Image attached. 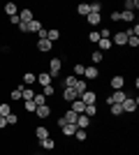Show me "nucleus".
<instances>
[{"instance_id":"1","label":"nucleus","mask_w":139,"mask_h":155,"mask_svg":"<svg viewBox=\"0 0 139 155\" xmlns=\"http://www.w3.org/2000/svg\"><path fill=\"white\" fill-rule=\"evenodd\" d=\"M127 97H130V95H127V91H125V88H123V91H114L111 95L107 97V104H109V107H111V104H123V102L127 100Z\"/></svg>"},{"instance_id":"2","label":"nucleus","mask_w":139,"mask_h":155,"mask_svg":"<svg viewBox=\"0 0 139 155\" xmlns=\"http://www.w3.org/2000/svg\"><path fill=\"white\" fill-rule=\"evenodd\" d=\"M60 70H63V60H60V58H51V60H49V70H46V72L51 74V79L58 77Z\"/></svg>"},{"instance_id":"3","label":"nucleus","mask_w":139,"mask_h":155,"mask_svg":"<svg viewBox=\"0 0 139 155\" xmlns=\"http://www.w3.org/2000/svg\"><path fill=\"white\" fill-rule=\"evenodd\" d=\"M121 107H123V114H134L137 107H139V97H127Z\"/></svg>"},{"instance_id":"4","label":"nucleus","mask_w":139,"mask_h":155,"mask_svg":"<svg viewBox=\"0 0 139 155\" xmlns=\"http://www.w3.org/2000/svg\"><path fill=\"white\" fill-rule=\"evenodd\" d=\"M127 37H130V35H127L125 30L111 32V44H114V46H125V44H127Z\"/></svg>"},{"instance_id":"5","label":"nucleus","mask_w":139,"mask_h":155,"mask_svg":"<svg viewBox=\"0 0 139 155\" xmlns=\"http://www.w3.org/2000/svg\"><path fill=\"white\" fill-rule=\"evenodd\" d=\"M79 100H81L84 104H86V107H88V104H98V93L88 88L86 93H81V95H79Z\"/></svg>"},{"instance_id":"6","label":"nucleus","mask_w":139,"mask_h":155,"mask_svg":"<svg viewBox=\"0 0 139 155\" xmlns=\"http://www.w3.org/2000/svg\"><path fill=\"white\" fill-rule=\"evenodd\" d=\"M98 77H100V67L98 65H88L86 70H84V79H86V81H95Z\"/></svg>"},{"instance_id":"7","label":"nucleus","mask_w":139,"mask_h":155,"mask_svg":"<svg viewBox=\"0 0 139 155\" xmlns=\"http://www.w3.org/2000/svg\"><path fill=\"white\" fill-rule=\"evenodd\" d=\"M109 86H111L114 91H123V88H125V79L121 77V74H114L111 81H109Z\"/></svg>"},{"instance_id":"8","label":"nucleus","mask_w":139,"mask_h":155,"mask_svg":"<svg viewBox=\"0 0 139 155\" xmlns=\"http://www.w3.org/2000/svg\"><path fill=\"white\" fill-rule=\"evenodd\" d=\"M35 19L33 9H28V7H23V9H19V21L21 23H30V21Z\"/></svg>"},{"instance_id":"9","label":"nucleus","mask_w":139,"mask_h":155,"mask_svg":"<svg viewBox=\"0 0 139 155\" xmlns=\"http://www.w3.org/2000/svg\"><path fill=\"white\" fill-rule=\"evenodd\" d=\"M51 114H53V109L49 107V104H40V107L35 109V116H37V118H49Z\"/></svg>"},{"instance_id":"10","label":"nucleus","mask_w":139,"mask_h":155,"mask_svg":"<svg viewBox=\"0 0 139 155\" xmlns=\"http://www.w3.org/2000/svg\"><path fill=\"white\" fill-rule=\"evenodd\" d=\"M37 84V74L35 72H23V84L21 86H26V88H30V86Z\"/></svg>"},{"instance_id":"11","label":"nucleus","mask_w":139,"mask_h":155,"mask_svg":"<svg viewBox=\"0 0 139 155\" xmlns=\"http://www.w3.org/2000/svg\"><path fill=\"white\" fill-rule=\"evenodd\" d=\"M111 49H114L111 39H109V37H100V42H98V51L104 53V51H111Z\"/></svg>"},{"instance_id":"12","label":"nucleus","mask_w":139,"mask_h":155,"mask_svg":"<svg viewBox=\"0 0 139 155\" xmlns=\"http://www.w3.org/2000/svg\"><path fill=\"white\" fill-rule=\"evenodd\" d=\"M37 84H40L42 88H44V86H51L53 84L51 74H49V72H40V74H37Z\"/></svg>"},{"instance_id":"13","label":"nucleus","mask_w":139,"mask_h":155,"mask_svg":"<svg viewBox=\"0 0 139 155\" xmlns=\"http://www.w3.org/2000/svg\"><path fill=\"white\" fill-rule=\"evenodd\" d=\"M60 118L65 120V125H77V118H79V114H74V111H70V109H67V111H65V114H63Z\"/></svg>"},{"instance_id":"14","label":"nucleus","mask_w":139,"mask_h":155,"mask_svg":"<svg viewBox=\"0 0 139 155\" xmlns=\"http://www.w3.org/2000/svg\"><path fill=\"white\" fill-rule=\"evenodd\" d=\"M51 49H53V44H51L46 37H44V39H37V51H40V53H49Z\"/></svg>"},{"instance_id":"15","label":"nucleus","mask_w":139,"mask_h":155,"mask_svg":"<svg viewBox=\"0 0 139 155\" xmlns=\"http://www.w3.org/2000/svg\"><path fill=\"white\" fill-rule=\"evenodd\" d=\"M19 91H21V102H28V100H33V97H35V91H33V88L19 86Z\"/></svg>"},{"instance_id":"16","label":"nucleus","mask_w":139,"mask_h":155,"mask_svg":"<svg viewBox=\"0 0 139 155\" xmlns=\"http://www.w3.org/2000/svg\"><path fill=\"white\" fill-rule=\"evenodd\" d=\"M26 28H28V32H35V35H37V32H40L44 26H42V21H40V19H33L30 23H26Z\"/></svg>"},{"instance_id":"17","label":"nucleus","mask_w":139,"mask_h":155,"mask_svg":"<svg viewBox=\"0 0 139 155\" xmlns=\"http://www.w3.org/2000/svg\"><path fill=\"white\" fill-rule=\"evenodd\" d=\"M84 109H86V104L81 102L79 97H77L74 102H70V111H74V114H84Z\"/></svg>"},{"instance_id":"18","label":"nucleus","mask_w":139,"mask_h":155,"mask_svg":"<svg viewBox=\"0 0 139 155\" xmlns=\"http://www.w3.org/2000/svg\"><path fill=\"white\" fill-rule=\"evenodd\" d=\"M46 39H49L51 44H53V42H58V39H60V30H58V28H46Z\"/></svg>"},{"instance_id":"19","label":"nucleus","mask_w":139,"mask_h":155,"mask_svg":"<svg viewBox=\"0 0 139 155\" xmlns=\"http://www.w3.org/2000/svg\"><path fill=\"white\" fill-rule=\"evenodd\" d=\"M86 91H88V81H86V79H79V81L74 84V93L81 95V93H86Z\"/></svg>"},{"instance_id":"20","label":"nucleus","mask_w":139,"mask_h":155,"mask_svg":"<svg viewBox=\"0 0 139 155\" xmlns=\"http://www.w3.org/2000/svg\"><path fill=\"white\" fill-rule=\"evenodd\" d=\"M123 9H125V12H137L139 9V0H125V2H123Z\"/></svg>"},{"instance_id":"21","label":"nucleus","mask_w":139,"mask_h":155,"mask_svg":"<svg viewBox=\"0 0 139 155\" xmlns=\"http://www.w3.org/2000/svg\"><path fill=\"white\" fill-rule=\"evenodd\" d=\"M77 93H74V88H63V100H65V102H74V100H77Z\"/></svg>"},{"instance_id":"22","label":"nucleus","mask_w":139,"mask_h":155,"mask_svg":"<svg viewBox=\"0 0 139 155\" xmlns=\"http://www.w3.org/2000/svg\"><path fill=\"white\" fill-rule=\"evenodd\" d=\"M35 137H37V141H42V139H46V137H51V134H49V130L44 125H37L35 127Z\"/></svg>"},{"instance_id":"23","label":"nucleus","mask_w":139,"mask_h":155,"mask_svg":"<svg viewBox=\"0 0 139 155\" xmlns=\"http://www.w3.org/2000/svg\"><path fill=\"white\" fill-rule=\"evenodd\" d=\"M98 114H100V111H98V104H88L86 109H84V116H88L91 120H93L95 116H98Z\"/></svg>"},{"instance_id":"24","label":"nucleus","mask_w":139,"mask_h":155,"mask_svg":"<svg viewBox=\"0 0 139 155\" xmlns=\"http://www.w3.org/2000/svg\"><path fill=\"white\" fill-rule=\"evenodd\" d=\"M84 70H86V65L84 63H74V67H72V74L77 79H84Z\"/></svg>"},{"instance_id":"25","label":"nucleus","mask_w":139,"mask_h":155,"mask_svg":"<svg viewBox=\"0 0 139 155\" xmlns=\"http://www.w3.org/2000/svg\"><path fill=\"white\" fill-rule=\"evenodd\" d=\"M88 125H91V118L84 116V114H79V118H77V127H79V130H86Z\"/></svg>"},{"instance_id":"26","label":"nucleus","mask_w":139,"mask_h":155,"mask_svg":"<svg viewBox=\"0 0 139 155\" xmlns=\"http://www.w3.org/2000/svg\"><path fill=\"white\" fill-rule=\"evenodd\" d=\"M86 21H88V26H100L102 23V14H88Z\"/></svg>"},{"instance_id":"27","label":"nucleus","mask_w":139,"mask_h":155,"mask_svg":"<svg viewBox=\"0 0 139 155\" xmlns=\"http://www.w3.org/2000/svg\"><path fill=\"white\" fill-rule=\"evenodd\" d=\"M5 14L7 16H16V14H19V7L14 5V2H5Z\"/></svg>"},{"instance_id":"28","label":"nucleus","mask_w":139,"mask_h":155,"mask_svg":"<svg viewBox=\"0 0 139 155\" xmlns=\"http://www.w3.org/2000/svg\"><path fill=\"white\" fill-rule=\"evenodd\" d=\"M40 146L44 150H53V148H56V141H53L51 137H46V139H42V141H40Z\"/></svg>"},{"instance_id":"29","label":"nucleus","mask_w":139,"mask_h":155,"mask_svg":"<svg viewBox=\"0 0 139 155\" xmlns=\"http://www.w3.org/2000/svg\"><path fill=\"white\" fill-rule=\"evenodd\" d=\"M77 14H79V16H88V14H91L88 2H79V5H77Z\"/></svg>"},{"instance_id":"30","label":"nucleus","mask_w":139,"mask_h":155,"mask_svg":"<svg viewBox=\"0 0 139 155\" xmlns=\"http://www.w3.org/2000/svg\"><path fill=\"white\" fill-rule=\"evenodd\" d=\"M109 111H111V116H114V118L125 116V114H123V107H121V104H111V107H109Z\"/></svg>"},{"instance_id":"31","label":"nucleus","mask_w":139,"mask_h":155,"mask_svg":"<svg viewBox=\"0 0 139 155\" xmlns=\"http://www.w3.org/2000/svg\"><path fill=\"white\" fill-rule=\"evenodd\" d=\"M79 79L74 77V74H70V77H65L63 79V88H74V84H77Z\"/></svg>"},{"instance_id":"32","label":"nucleus","mask_w":139,"mask_h":155,"mask_svg":"<svg viewBox=\"0 0 139 155\" xmlns=\"http://www.w3.org/2000/svg\"><path fill=\"white\" fill-rule=\"evenodd\" d=\"M9 114H12V104H9V102H2V104H0V116L7 118Z\"/></svg>"},{"instance_id":"33","label":"nucleus","mask_w":139,"mask_h":155,"mask_svg":"<svg viewBox=\"0 0 139 155\" xmlns=\"http://www.w3.org/2000/svg\"><path fill=\"white\" fill-rule=\"evenodd\" d=\"M121 21H125V23H134V14H132V12H125V9H121Z\"/></svg>"},{"instance_id":"34","label":"nucleus","mask_w":139,"mask_h":155,"mask_svg":"<svg viewBox=\"0 0 139 155\" xmlns=\"http://www.w3.org/2000/svg\"><path fill=\"white\" fill-rule=\"evenodd\" d=\"M60 132H63L65 137H74V132H77V125H63V127H60Z\"/></svg>"},{"instance_id":"35","label":"nucleus","mask_w":139,"mask_h":155,"mask_svg":"<svg viewBox=\"0 0 139 155\" xmlns=\"http://www.w3.org/2000/svg\"><path fill=\"white\" fill-rule=\"evenodd\" d=\"M42 95H44L46 97V100H49V97H53V95H56V86H44V88H42Z\"/></svg>"},{"instance_id":"36","label":"nucleus","mask_w":139,"mask_h":155,"mask_svg":"<svg viewBox=\"0 0 139 155\" xmlns=\"http://www.w3.org/2000/svg\"><path fill=\"white\" fill-rule=\"evenodd\" d=\"M74 139H77V141H86V139H88V132H86V130H79V127H77V132H74Z\"/></svg>"},{"instance_id":"37","label":"nucleus","mask_w":139,"mask_h":155,"mask_svg":"<svg viewBox=\"0 0 139 155\" xmlns=\"http://www.w3.org/2000/svg\"><path fill=\"white\" fill-rule=\"evenodd\" d=\"M91 60H93V63H95V65H98V63H102V60H104V53L95 49V51L91 53Z\"/></svg>"},{"instance_id":"38","label":"nucleus","mask_w":139,"mask_h":155,"mask_svg":"<svg viewBox=\"0 0 139 155\" xmlns=\"http://www.w3.org/2000/svg\"><path fill=\"white\" fill-rule=\"evenodd\" d=\"M88 7H91V14H100L102 12V2H98V0H95V2H88Z\"/></svg>"},{"instance_id":"39","label":"nucleus","mask_w":139,"mask_h":155,"mask_svg":"<svg viewBox=\"0 0 139 155\" xmlns=\"http://www.w3.org/2000/svg\"><path fill=\"white\" fill-rule=\"evenodd\" d=\"M23 109H26L28 114H35V109H37V104H35L33 100H28V102H23Z\"/></svg>"},{"instance_id":"40","label":"nucleus","mask_w":139,"mask_h":155,"mask_svg":"<svg viewBox=\"0 0 139 155\" xmlns=\"http://www.w3.org/2000/svg\"><path fill=\"white\" fill-rule=\"evenodd\" d=\"M88 42L98 44V42H100V32H98V30H91V32H88Z\"/></svg>"},{"instance_id":"41","label":"nucleus","mask_w":139,"mask_h":155,"mask_svg":"<svg viewBox=\"0 0 139 155\" xmlns=\"http://www.w3.org/2000/svg\"><path fill=\"white\" fill-rule=\"evenodd\" d=\"M9 100H12V102H21V91L19 88H14V91L9 93Z\"/></svg>"},{"instance_id":"42","label":"nucleus","mask_w":139,"mask_h":155,"mask_svg":"<svg viewBox=\"0 0 139 155\" xmlns=\"http://www.w3.org/2000/svg\"><path fill=\"white\" fill-rule=\"evenodd\" d=\"M33 102L37 104V107H40V104H46V97L42 95V93H35V97H33Z\"/></svg>"},{"instance_id":"43","label":"nucleus","mask_w":139,"mask_h":155,"mask_svg":"<svg viewBox=\"0 0 139 155\" xmlns=\"http://www.w3.org/2000/svg\"><path fill=\"white\" fill-rule=\"evenodd\" d=\"M125 46H132V49H137V46H139V37L130 35V37H127V44H125Z\"/></svg>"},{"instance_id":"44","label":"nucleus","mask_w":139,"mask_h":155,"mask_svg":"<svg viewBox=\"0 0 139 155\" xmlns=\"http://www.w3.org/2000/svg\"><path fill=\"white\" fill-rule=\"evenodd\" d=\"M7 125H19V116H16V114H9V116H7Z\"/></svg>"},{"instance_id":"45","label":"nucleus","mask_w":139,"mask_h":155,"mask_svg":"<svg viewBox=\"0 0 139 155\" xmlns=\"http://www.w3.org/2000/svg\"><path fill=\"white\" fill-rule=\"evenodd\" d=\"M100 32V37H109L111 39V28H102V30H98Z\"/></svg>"},{"instance_id":"46","label":"nucleus","mask_w":139,"mask_h":155,"mask_svg":"<svg viewBox=\"0 0 139 155\" xmlns=\"http://www.w3.org/2000/svg\"><path fill=\"white\" fill-rule=\"evenodd\" d=\"M109 19H111L114 23H116V21H121V12H116V9H114V12L109 14Z\"/></svg>"},{"instance_id":"47","label":"nucleus","mask_w":139,"mask_h":155,"mask_svg":"<svg viewBox=\"0 0 139 155\" xmlns=\"http://www.w3.org/2000/svg\"><path fill=\"white\" fill-rule=\"evenodd\" d=\"M9 23H12V26H16V28H19V23H21V21H19V14H16V16H9Z\"/></svg>"},{"instance_id":"48","label":"nucleus","mask_w":139,"mask_h":155,"mask_svg":"<svg viewBox=\"0 0 139 155\" xmlns=\"http://www.w3.org/2000/svg\"><path fill=\"white\" fill-rule=\"evenodd\" d=\"M5 127H7V118L0 116V130H5Z\"/></svg>"},{"instance_id":"49","label":"nucleus","mask_w":139,"mask_h":155,"mask_svg":"<svg viewBox=\"0 0 139 155\" xmlns=\"http://www.w3.org/2000/svg\"><path fill=\"white\" fill-rule=\"evenodd\" d=\"M40 155H42V153H40Z\"/></svg>"}]
</instances>
